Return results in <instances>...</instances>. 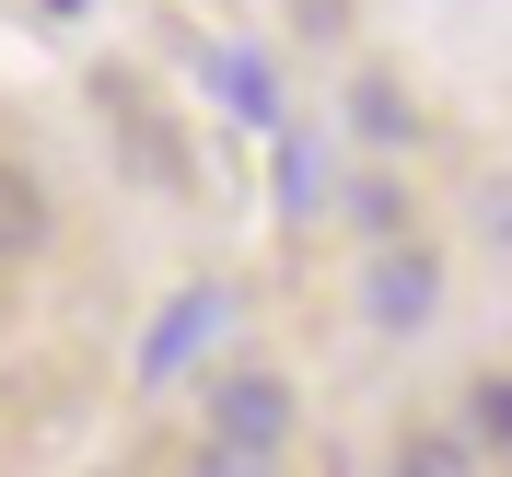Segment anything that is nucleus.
Here are the masks:
<instances>
[{"label": "nucleus", "mask_w": 512, "mask_h": 477, "mask_svg": "<svg viewBox=\"0 0 512 477\" xmlns=\"http://www.w3.org/2000/svg\"><path fill=\"white\" fill-rule=\"evenodd\" d=\"M280 454H291V384L280 373H222L210 384L198 466H280Z\"/></svg>", "instance_id": "nucleus-1"}, {"label": "nucleus", "mask_w": 512, "mask_h": 477, "mask_svg": "<svg viewBox=\"0 0 512 477\" xmlns=\"http://www.w3.org/2000/svg\"><path fill=\"white\" fill-rule=\"evenodd\" d=\"M361 315H373L384 338H419V326L443 315V256H431V245H408V233H384V245H373V268H361Z\"/></svg>", "instance_id": "nucleus-2"}, {"label": "nucleus", "mask_w": 512, "mask_h": 477, "mask_svg": "<svg viewBox=\"0 0 512 477\" xmlns=\"http://www.w3.org/2000/svg\"><path fill=\"white\" fill-rule=\"evenodd\" d=\"M47 233H59V198L35 187L24 163H0V268H24V256H47Z\"/></svg>", "instance_id": "nucleus-3"}, {"label": "nucleus", "mask_w": 512, "mask_h": 477, "mask_svg": "<svg viewBox=\"0 0 512 477\" xmlns=\"http://www.w3.org/2000/svg\"><path fill=\"white\" fill-rule=\"evenodd\" d=\"M117 152L140 163V175H152V187H187V152H175V128H163L152 105H128V117H117Z\"/></svg>", "instance_id": "nucleus-4"}, {"label": "nucleus", "mask_w": 512, "mask_h": 477, "mask_svg": "<svg viewBox=\"0 0 512 477\" xmlns=\"http://www.w3.org/2000/svg\"><path fill=\"white\" fill-rule=\"evenodd\" d=\"M210 326H222V291H187V303H175V315L152 326V350H140V373H175V361H187L198 338H210Z\"/></svg>", "instance_id": "nucleus-5"}, {"label": "nucleus", "mask_w": 512, "mask_h": 477, "mask_svg": "<svg viewBox=\"0 0 512 477\" xmlns=\"http://www.w3.org/2000/svg\"><path fill=\"white\" fill-rule=\"evenodd\" d=\"M466 431H478L489 454H512V373H478V384H466Z\"/></svg>", "instance_id": "nucleus-6"}, {"label": "nucleus", "mask_w": 512, "mask_h": 477, "mask_svg": "<svg viewBox=\"0 0 512 477\" xmlns=\"http://www.w3.org/2000/svg\"><path fill=\"white\" fill-rule=\"evenodd\" d=\"M396 466H489V443H478V431H408V443H396Z\"/></svg>", "instance_id": "nucleus-7"}, {"label": "nucleus", "mask_w": 512, "mask_h": 477, "mask_svg": "<svg viewBox=\"0 0 512 477\" xmlns=\"http://www.w3.org/2000/svg\"><path fill=\"white\" fill-rule=\"evenodd\" d=\"M361 128H373V140H408V105H396V82H361Z\"/></svg>", "instance_id": "nucleus-8"}, {"label": "nucleus", "mask_w": 512, "mask_h": 477, "mask_svg": "<svg viewBox=\"0 0 512 477\" xmlns=\"http://www.w3.org/2000/svg\"><path fill=\"white\" fill-rule=\"evenodd\" d=\"M222 94L245 105V117H268V59H222Z\"/></svg>", "instance_id": "nucleus-9"}, {"label": "nucleus", "mask_w": 512, "mask_h": 477, "mask_svg": "<svg viewBox=\"0 0 512 477\" xmlns=\"http://www.w3.org/2000/svg\"><path fill=\"white\" fill-rule=\"evenodd\" d=\"M361 233H373V245H384V233H408V198H396V187H361Z\"/></svg>", "instance_id": "nucleus-10"}, {"label": "nucleus", "mask_w": 512, "mask_h": 477, "mask_svg": "<svg viewBox=\"0 0 512 477\" xmlns=\"http://www.w3.org/2000/svg\"><path fill=\"white\" fill-rule=\"evenodd\" d=\"M280 187H291V210H315V140H291V152H280Z\"/></svg>", "instance_id": "nucleus-11"}, {"label": "nucleus", "mask_w": 512, "mask_h": 477, "mask_svg": "<svg viewBox=\"0 0 512 477\" xmlns=\"http://www.w3.org/2000/svg\"><path fill=\"white\" fill-rule=\"evenodd\" d=\"M478 222H489V233L512 245V187H489V210H478Z\"/></svg>", "instance_id": "nucleus-12"}]
</instances>
